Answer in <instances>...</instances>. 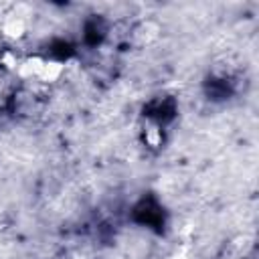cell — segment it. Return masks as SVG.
I'll use <instances>...</instances> for the list:
<instances>
[{"instance_id": "6da1fadb", "label": "cell", "mask_w": 259, "mask_h": 259, "mask_svg": "<svg viewBox=\"0 0 259 259\" xmlns=\"http://www.w3.org/2000/svg\"><path fill=\"white\" fill-rule=\"evenodd\" d=\"M26 28H28L26 18L20 16V14H8V16H4V20H2V24H0L2 34H4L8 40H18V38H22V36L26 34Z\"/></svg>"}, {"instance_id": "7a4b0ae2", "label": "cell", "mask_w": 259, "mask_h": 259, "mask_svg": "<svg viewBox=\"0 0 259 259\" xmlns=\"http://www.w3.org/2000/svg\"><path fill=\"white\" fill-rule=\"evenodd\" d=\"M65 73V63L55 61V59H45L42 69L38 73V81L42 83H55L61 79V75Z\"/></svg>"}, {"instance_id": "3957f363", "label": "cell", "mask_w": 259, "mask_h": 259, "mask_svg": "<svg viewBox=\"0 0 259 259\" xmlns=\"http://www.w3.org/2000/svg\"><path fill=\"white\" fill-rule=\"evenodd\" d=\"M166 259H190V257H188L184 251H174V253H172V255H168Z\"/></svg>"}]
</instances>
